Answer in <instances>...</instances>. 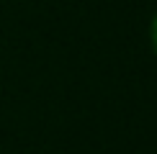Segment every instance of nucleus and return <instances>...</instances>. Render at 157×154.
<instances>
[{"instance_id": "nucleus-1", "label": "nucleus", "mask_w": 157, "mask_h": 154, "mask_svg": "<svg viewBox=\"0 0 157 154\" xmlns=\"http://www.w3.org/2000/svg\"><path fill=\"white\" fill-rule=\"evenodd\" d=\"M149 41H152V49L157 54V16L152 18V26H149Z\"/></svg>"}]
</instances>
